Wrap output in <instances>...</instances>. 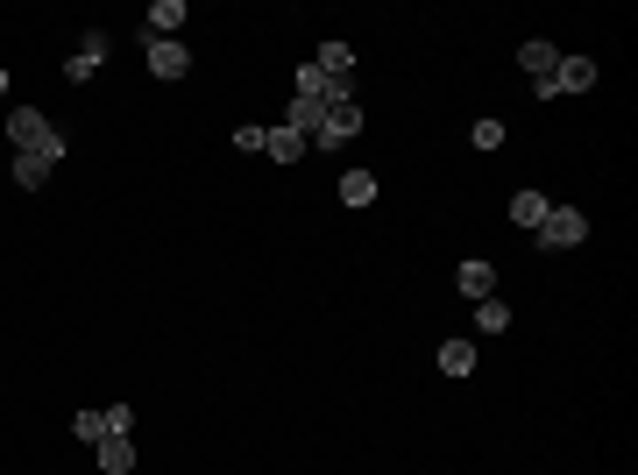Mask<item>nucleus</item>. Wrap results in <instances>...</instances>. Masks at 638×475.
Returning <instances> with one entry per match:
<instances>
[{"label": "nucleus", "mask_w": 638, "mask_h": 475, "mask_svg": "<svg viewBox=\"0 0 638 475\" xmlns=\"http://www.w3.org/2000/svg\"><path fill=\"white\" fill-rule=\"evenodd\" d=\"M71 57H86V64L100 71V64L114 57V36H107V29H86V36H78V50H71Z\"/></svg>", "instance_id": "a211bd4d"}, {"label": "nucleus", "mask_w": 638, "mask_h": 475, "mask_svg": "<svg viewBox=\"0 0 638 475\" xmlns=\"http://www.w3.org/2000/svg\"><path fill=\"white\" fill-rule=\"evenodd\" d=\"M142 57H149V78H185L192 71V50L178 36H142Z\"/></svg>", "instance_id": "20e7f679"}, {"label": "nucleus", "mask_w": 638, "mask_h": 475, "mask_svg": "<svg viewBox=\"0 0 638 475\" xmlns=\"http://www.w3.org/2000/svg\"><path fill=\"white\" fill-rule=\"evenodd\" d=\"M312 64L327 71V78H348V71H355V50H348V43H319V57H312Z\"/></svg>", "instance_id": "dca6fc26"}, {"label": "nucleus", "mask_w": 638, "mask_h": 475, "mask_svg": "<svg viewBox=\"0 0 638 475\" xmlns=\"http://www.w3.org/2000/svg\"><path fill=\"white\" fill-rule=\"evenodd\" d=\"M504 135H511V128H504L497 114H483V121L468 128V142H475V149H504Z\"/></svg>", "instance_id": "aec40b11"}, {"label": "nucleus", "mask_w": 638, "mask_h": 475, "mask_svg": "<svg viewBox=\"0 0 638 475\" xmlns=\"http://www.w3.org/2000/svg\"><path fill=\"white\" fill-rule=\"evenodd\" d=\"M433 362H440V376H454V383H461V376H475V341H461V334H454V341H440V355H433Z\"/></svg>", "instance_id": "1a4fd4ad"}, {"label": "nucleus", "mask_w": 638, "mask_h": 475, "mask_svg": "<svg viewBox=\"0 0 638 475\" xmlns=\"http://www.w3.org/2000/svg\"><path fill=\"white\" fill-rule=\"evenodd\" d=\"M8 86H15V78H8V64H0V100H8Z\"/></svg>", "instance_id": "4be33fe9"}, {"label": "nucleus", "mask_w": 638, "mask_h": 475, "mask_svg": "<svg viewBox=\"0 0 638 475\" xmlns=\"http://www.w3.org/2000/svg\"><path fill=\"white\" fill-rule=\"evenodd\" d=\"M532 242H539V249H575V242H589V213H582V206H553V213L539 220Z\"/></svg>", "instance_id": "f03ea898"}, {"label": "nucleus", "mask_w": 638, "mask_h": 475, "mask_svg": "<svg viewBox=\"0 0 638 475\" xmlns=\"http://www.w3.org/2000/svg\"><path fill=\"white\" fill-rule=\"evenodd\" d=\"M546 213H553V199H546V192H511V220H518V227H532V234H539V220H546Z\"/></svg>", "instance_id": "9b49d317"}, {"label": "nucleus", "mask_w": 638, "mask_h": 475, "mask_svg": "<svg viewBox=\"0 0 638 475\" xmlns=\"http://www.w3.org/2000/svg\"><path fill=\"white\" fill-rule=\"evenodd\" d=\"M128 426H135V412H128V405H114V412H78V419H71V433L86 440V447H100L107 433H128Z\"/></svg>", "instance_id": "423d86ee"}, {"label": "nucleus", "mask_w": 638, "mask_h": 475, "mask_svg": "<svg viewBox=\"0 0 638 475\" xmlns=\"http://www.w3.org/2000/svg\"><path fill=\"white\" fill-rule=\"evenodd\" d=\"M454 291H461L468 305H475V298H497V270H490L483 256H468V263L454 270Z\"/></svg>", "instance_id": "0eeeda50"}, {"label": "nucleus", "mask_w": 638, "mask_h": 475, "mask_svg": "<svg viewBox=\"0 0 638 475\" xmlns=\"http://www.w3.org/2000/svg\"><path fill=\"white\" fill-rule=\"evenodd\" d=\"M178 22H185V0H156L149 8V36H178Z\"/></svg>", "instance_id": "6ab92c4d"}, {"label": "nucleus", "mask_w": 638, "mask_h": 475, "mask_svg": "<svg viewBox=\"0 0 638 475\" xmlns=\"http://www.w3.org/2000/svg\"><path fill=\"white\" fill-rule=\"evenodd\" d=\"M305 149H312V142H305L298 128H270V135H263V156H277V164H298Z\"/></svg>", "instance_id": "9d476101"}, {"label": "nucleus", "mask_w": 638, "mask_h": 475, "mask_svg": "<svg viewBox=\"0 0 638 475\" xmlns=\"http://www.w3.org/2000/svg\"><path fill=\"white\" fill-rule=\"evenodd\" d=\"M93 454H100V475H135V440L128 433H107Z\"/></svg>", "instance_id": "6e6552de"}, {"label": "nucleus", "mask_w": 638, "mask_h": 475, "mask_svg": "<svg viewBox=\"0 0 638 475\" xmlns=\"http://www.w3.org/2000/svg\"><path fill=\"white\" fill-rule=\"evenodd\" d=\"M263 135H270V128H256V121H249V128H234V149H249V156H263Z\"/></svg>", "instance_id": "412c9836"}, {"label": "nucleus", "mask_w": 638, "mask_h": 475, "mask_svg": "<svg viewBox=\"0 0 638 475\" xmlns=\"http://www.w3.org/2000/svg\"><path fill=\"white\" fill-rule=\"evenodd\" d=\"M50 171H57V164H43V156H15V185H22V192H43Z\"/></svg>", "instance_id": "f3484780"}, {"label": "nucleus", "mask_w": 638, "mask_h": 475, "mask_svg": "<svg viewBox=\"0 0 638 475\" xmlns=\"http://www.w3.org/2000/svg\"><path fill=\"white\" fill-rule=\"evenodd\" d=\"M553 64H561V50H553V43H525V50H518V71H532V86H539Z\"/></svg>", "instance_id": "4468645a"}, {"label": "nucleus", "mask_w": 638, "mask_h": 475, "mask_svg": "<svg viewBox=\"0 0 638 475\" xmlns=\"http://www.w3.org/2000/svg\"><path fill=\"white\" fill-rule=\"evenodd\" d=\"M355 135H362V107L341 100V107H327V121H319V135H312V149H341V142H355Z\"/></svg>", "instance_id": "39448f33"}, {"label": "nucleus", "mask_w": 638, "mask_h": 475, "mask_svg": "<svg viewBox=\"0 0 638 475\" xmlns=\"http://www.w3.org/2000/svg\"><path fill=\"white\" fill-rule=\"evenodd\" d=\"M341 206H355V213L376 206V178L369 171H341Z\"/></svg>", "instance_id": "ddd939ff"}, {"label": "nucleus", "mask_w": 638, "mask_h": 475, "mask_svg": "<svg viewBox=\"0 0 638 475\" xmlns=\"http://www.w3.org/2000/svg\"><path fill=\"white\" fill-rule=\"evenodd\" d=\"M319 121H327V107H319V100H291V114H284V128H298L305 142L319 135Z\"/></svg>", "instance_id": "2eb2a0df"}, {"label": "nucleus", "mask_w": 638, "mask_h": 475, "mask_svg": "<svg viewBox=\"0 0 638 475\" xmlns=\"http://www.w3.org/2000/svg\"><path fill=\"white\" fill-rule=\"evenodd\" d=\"M8 142H15V156L64 164V128H50V114H36V107H15V114H8Z\"/></svg>", "instance_id": "f257e3e1"}, {"label": "nucleus", "mask_w": 638, "mask_h": 475, "mask_svg": "<svg viewBox=\"0 0 638 475\" xmlns=\"http://www.w3.org/2000/svg\"><path fill=\"white\" fill-rule=\"evenodd\" d=\"M475 334H511V305L504 298H475Z\"/></svg>", "instance_id": "f8f14e48"}, {"label": "nucleus", "mask_w": 638, "mask_h": 475, "mask_svg": "<svg viewBox=\"0 0 638 475\" xmlns=\"http://www.w3.org/2000/svg\"><path fill=\"white\" fill-rule=\"evenodd\" d=\"M589 86H596V57H561L532 93H539V100H561V93H589Z\"/></svg>", "instance_id": "7ed1b4c3"}]
</instances>
